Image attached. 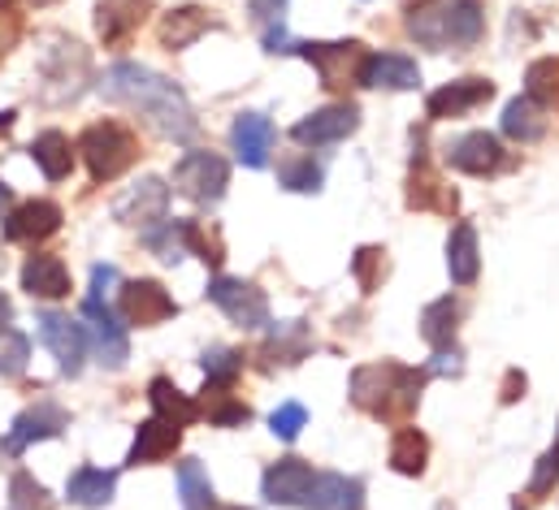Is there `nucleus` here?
<instances>
[{
  "instance_id": "31",
  "label": "nucleus",
  "mask_w": 559,
  "mask_h": 510,
  "mask_svg": "<svg viewBox=\"0 0 559 510\" xmlns=\"http://www.w3.org/2000/svg\"><path fill=\"white\" fill-rule=\"evenodd\" d=\"M147 402H152V411H156L160 420H174L178 428H187V424L200 420V402L187 398L169 377H152V381H147Z\"/></svg>"
},
{
  "instance_id": "1",
  "label": "nucleus",
  "mask_w": 559,
  "mask_h": 510,
  "mask_svg": "<svg viewBox=\"0 0 559 510\" xmlns=\"http://www.w3.org/2000/svg\"><path fill=\"white\" fill-rule=\"evenodd\" d=\"M96 92L109 100V105H122V109H135L143 113L156 134L174 138V143H191L195 138V113H191V100L178 83H169L165 74L147 70V65H135V61H118L100 74Z\"/></svg>"
},
{
  "instance_id": "43",
  "label": "nucleus",
  "mask_w": 559,
  "mask_h": 510,
  "mask_svg": "<svg viewBox=\"0 0 559 510\" xmlns=\"http://www.w3.org/2000/svg\"><path fill=\"white\" fill-rule=\"evenodd\" d=\"M9 510H52V498H48V489L31 472H13V481H9Z\"/></svg>"
},
{
  "instance_id": "51",
  "label": "nucleus",
  "mask_w": 559,
  "mask_h": 510,
  "mask_svg": "<svg viewBox=\"0 0 559 510\" xmlns=\"http://www.w3.org/2000/svg\"><path fill=\"white\" fill-rule=\"evenodd\" d=\"M525 389H530V381H525V373H521V368H512V373L503 377V393H499V398H503V402L512 406L516 398H525Z\"/></svg>"
},
{
  "instance_id": "46",
  "label": "nucleus",
  "mask_w": 559,
  "mask_h": 510,
  "mask_svg": "<svg viewBox=\"0 0 559 510\" xmlns=\"http://www.w3.org/2000/svg\"><path fill=\"white\" fill-rule=\"evenodd\" d=\"M304 424H308V411H304L299 402H282L278 411L270 415V428H274V437H278V441H295Z\"/></svg>"
},
{
  "instance_id": "32",
  "label": "nucleus",
  "mask_w": 559,
  "mask_h": 510,
  "mask_svg": "<svg viewBox=\"0 0 559 510\" xmlns=\"http://www.w3.org/2000/svg\"><path fill=\"white\" fill-rule=\"evenodd\" d=\"M455 329H460V303L447 294V299H433L425 312H420V338L433 347V351H455Z\"/></svg>"
},
{
  "instance_id": "27",
  "label": "nucleus",
  "mask_w": 559,
  "mask_h": 510,
  "mask_svg": "<svg viewBox=\"0 0 559 510\" xmlns=\"http://www.w3.org/2000/svg\"><path fill=\"white\" fill-rule=\"evenodd\" d=\"M22 290L31 299H66L70 294V268L61 255H31L22 264Z\"/></svg>"
},
{
  "instance_id": "15",
  "label": "nucleus",
  "mask_w": 559,
  "mask_h": 510,
  "mask_svg": "<svg viewBox=\"0 0 559 510\" xmlns=\"http://www.w3.org/2000/svg\"><path fill=\"white\" fill-rule=\"evenodd\" d=\"M70 424V415L57 406V402H35V406H26L17 420H13V428L4 433V441H0V450L9 454V459H17L26 446H35V441H48V437H61V428Z\"/></svg>"
},
{
  "instance_id": "40",
  "label": "nucleus",
  "mask_w": 559,
  "mask_h": 510,
  "mask_svg": "<svg viewBox=\"0 0 559 510\" xmlns=\"http://www.w3.org/2000/svg\"><path fill=\"white\" fill-rule=\"evenodd\" d=\"M182 239H187V255H200L209 268H222L226 247H222V234L209 230L204 221H182Z\"/></svg>"
},
{
  "instance_id": "39",
  "label": "nucleus",
  "mask_w": 559,
  "mask_h": 510,
  "mask_svg": "<svg viewBox=\"0 0 559 510\" xmlns=\"http://www.w3.org/2000/svg\"><path fill=\"white\" fill-rule=\"evenodd\" d=\"M200 368H204V385L235 389L239 373H243V351H230V347H209V351L200 355Z\"/></svg>"
},
{
  "instance_id": "10",
  "label": "nucleus",
  "mask_w": 559,
  "mask_h": 510,
  "mask_svg": "<svg viewBox=\"0 0 559 510\" xmlns=\"http://www.w3.org/2000/svg\"><path fill=\"white\" fill-rule=\"evenodd\" d=\"M39 342L52 351L61 377H79L83 360H87V329L79 320H70L66 312H39Z\"/></svg>"
},
{
  "instance_id": "57",
  "label": "nucleus",
  "mask_w": 559,
  "mask_h": 510,
  "mask_svg": "<svg viewBox=\"0 0 559 510\" xmlns=\"http://www.w3.org/2000/svg\"><path fill=\"white\" fill-rule=\"evenodd\" d=\"M516 510H521V507H516Z\"/></svg>"
},
{
  "instance_id": "37",
  "label": "nucleus",
  "mask_w": 559,
  "mask_h": 510,
  "mask_svg": "<svg viewBox=\"0 0 559 510\" xmlns=\"http://www.w3.org/2000/svg\"><path fill=\"white\" fill-rule=\"evenodd\" d=\"M525 96L534 105H543L547 113H559V57H538L530 70H525Z\"/></svg>"
},
{
  "instance_id": "33",
  "label": "nucleus",
  "mask_w": 559,
  "mask_h": 510,
  "mask_svg": "<svg viewBox=\"0 0 559 510\" xmlns=\"http://www.w3.org/2000/svg\"><path fill=\"white\" fill-rule=\"evenodd\" d=\"M31 160L44 169L48 182H61V178H70V169H74V143H70L61 130H44V134L31 143Z\"/></svg>"
},
{
  "instance_id": "28",
  "label": "nucleus",
  "mask_w": 559,
  "mask_h": 510,
  "mask_svg": "<svg viewBox=\"0 0 559 510\" xmlns=\"http://www.w3.org/2000/svg\"><path fill=\"white\" fill-rule=\"evenodd\" d=\"M447 272L455 286H473L477 272H481V252H477V230L468 221H455L451 226V239H447Z\"/></svg>"
},
{
  "instance_id": "48",
  "label": "nucleus",
  "mask_w": 559,
  "mask_h": 510,
  "mask_svg": "<svg viewBox=\"0 0 559 510\" xmlns=\"http://www.w3.org/2000/svg\"><path fill=\"white\" fill-rule=\"evenodd\" d=\"M122 286V277H118V268L114 264H96L92 268V294L87 299H100V303H109V294Z\"/></svg>"
},
{
  "instance_id": "12",
  "label": "nucleus",
  "mask_w": 559,
  "mask_h": 510,
  "mask_svg": "<svg viewBox=\"0 0 559 510\" xmlns=\"http://www.w3.org/2000/svg\"><path fill=\"white\" fill-rule=\"evenodd\" d=\"M442 160H447L451 169H460V173L486 178V173H499V169L508 165V151H503L499 134H490V130H468V134H460V138L447 143Z\"/></svg>"
},
{
  "instance_id": "50",
  "label": "nucleus",
  "mask_w": 559,
  "mask_h": 510,
  "mask_svg": "<svg viewBox=\"0 0 559 510\" xmlns=\"http://www.w3.org/2000/svg\"><path fill=\"white\" fill-rule=\"evenodd\" d=\"M464 373V364H460V351H438L433 355V364H429V377H460Z\"/></svg>"
},
{
  "instance_id": "30",
  "label": "nucleus",
  "mask_w": 559,
  "mask_h": 510,
  "mask_svg": "<svg viewBox=\"0 0 559 510\" xmlns=\"http://www.w3.org/2000/svg\"><path fill=\"white\" fill-rule=\"evenodd\" d=\"M114 494H118V472H100V467H79L66 485V498L83 510L109 507Z\"/></svg>"
},
{
  "instance_id": "22",
  "label": "nucleus",
  "mask_w": 559,
  "mask_h": 510,
  "mask_svg": "<svg viewBox=\"0 0 559 510\" xmlns=\"http://www.w3.org/2000/svg\"><path fill=\"white\" fill-rule=\"evenodd\" d=\"M178 446H182V428H178L174 420L152 415V420H143L140 428H135V441H131L127 467H152V463L169 459Z\"/></svg>"
},
{
  "instance_id": "23",
  "label": "nucleus",
  "mask_w": 559,
  "mask_h": 510,
  "mask_svg": "<svg viewBox=\"0 0 559 510\" xmlns=\"http://www.w3.org/2000/svg\"><path fill=\"white\" fill-rule=\"evenodd\" d=\"M230 147L248 169H265L274 151V122L265 113H239L230 126Z\"/></svg>"
},
{
  "instance_id": "16",
  "label": "nucleus",
  "mask_w": 559,
  "mask_h": 510,
  "mask_svg": "<svg viewBox=\"0 0 559 510\" xmlns=\"http://www.w3.org/2000/svg\"><path fill=\"white\" fill-rule=\"evenodd\" d=\"M356 130H360V109L356 105H325V109L299 118L290 126V138L299 147H330V143H343Z\"/></svg>"
},
{
  "instance_id": "26",
  "label": "nucleus",
  "mask_w": 559,
  "mask_h": 510,
  "mask_svg": "<svg viewBox=\"0 0 559 510\" xmlns=\"http://www.w3.org/2000/svg\"><path fill=\"white\" fill-rule=\"evenodd\" d=\"M147 0H100L96 4V31L105 39V48H122L131 44V35L140 31Z\"/></svg>"
},
{
  "instance_id": "42",
  "label": "nucleus",
  "mask_w": 559,
  "mask_h": 510,
  "mask_svg": "<svg viewBox=\"0 0 559 510\" xmlns=\"http://www.w3.org/2000/svg\"><path fill=\"white\" fill-rule=\"evenodd\" d=\"M386 247H360V252L352 255V277L360 281V290L365 294H373L382 281H386Z\"/></svg>"
},
{
  "instance_id": "53",
  "label": "nucleus",
  "mask_w": 559,
  "mask_h": 510,
  "mask_svg": "<svg viewBox=\"0 0 559 510\" xmlns=\"http://www.w3.org/2000/svg\"><path fill=\"white\" fill-rule=\"evenodd\" d=\"M13 122H17V113H13V109H4V113H0V134H9Z\"/></svg>"
},
{
  "instance_id": "19",
  "label": "nucleus",
  "mask_w": 559,
  "mask_h": 510,
  "mask_svg": "<svg viewBox=\"0 0 559 510\" xmlns=\"http://www.w3.org/2000/svg\"><path fill=\"white\" fill-rule=\"evenodd\" d=\"M61 230V208L52 199H26L4 217V239L9 243H44Z\"/></svg>"
},
{
  "instance_id": "41",
  "label": "nucleus",
  "mask_w": 559,
  "mask_h": 510,
  "mask_svg": "<svg viewBox=\"0 0 559 510\" xmlns=\"http://www.w3.org/2000/svg\"><path fill=\"white\" fill-rule=\"evenodd\" d=\"M143 243H147V252L156 255V259H165V264H178V259L187 255L182 221H165V226H152V230H143Z\"/></svg>"
},
{
  "instance_id": "36",
  "label": "nucleus",
  "mask_w": 559,
  "mask_h": 510,
  "mask_svg": "<svg viewBox=\"0 0 559 510\" xmlns=\"http://www.w3.org/2000/svg\"><path fill=\"white\" fill-rule=\"evenodd\" d=\"M178 498H182V510L217 507L213 481H209V472L200 467V459H182V463H178Z\"/></svg>"
},
{
  "instance_id": "17",
  "label": "nucleus",
  "mask_w": 559,
  "mask_h": 510,
  "mask_svg": "<svg viewBox=\"0 0 559 510\" xmlns=\"http://www.w3.org/2000/svg\"><path fill=\"white\" fill-rule=\"evenodd\" d=\"M490 96H495V83H490V78H455V83L429 92L425 113H429L433 122H451V118H464V113L481 109Z\"/></svg>"
},
{
  "instance_id": "47",
  "label": "nucleus",
  "mask_w": 559,
  "mask_h": 510,
  "mask_svg": "<svg viewBox=\"0 0 559 510\" xmlns=\"http://www.w3.org/2000/svg\"><path fill=\"white\" fill-rule=\"evenodd\" d=\"M17 39H22V13H17V0H0V61L13 52Z\"/></svg>"
},
{
  "instance_id": "2",
  "label": "nucleus",
  "mask_w": 559,
  "mask_h": 510,
  "mask_svg": "<svg viewBox=\"0 0 559 510\" xmlns=\"http://www.w3.org/2000/svg\"><path fill=\"white\" fill-rule=\"evenodd\" d=\"M425 381H429V368H408L400 360H378V364H360L352 373L347 393L365 415L404 428L417 415Z\"/></svg>"
},
{
  "instance_id": "11",
  "label": "nucleus",
  "mask_w": 559,
  "mask_h": 510,
  "mask_svg": "<svg viewBox=\"0 0 559 510\" xmlns=\"http://www.w3.org/2000/svg\"><path fill=\"white\" fill-rule=\"evenodd\" d=\"M408 208L413 212H442V217H451L460 208V195L442 182V173L425 156V134H417V151H413V169H408Z\"/></svg>"
},
{
  "instance_id": "45",
  "label": "nucleus",
  "mask_w": 559,
  "mask_h": 510,
  "mask_svg": "<svg viewBox=\"0 0 559 510\" xmlns=\"http://www.w3.org/2000/svg\"><path fill=\"white\" fill-rule=\"evenodd\" d=\"M556 481H559V437H556V446L538 459V467H534V476H530V498H547V494L556 489Z\"/></svg>"
},
{
  "instance_id": "8",
  "label": "nucleus",
  "mask_w": 559,
  "mask_h": 510,
  "mask_svg": "<svg viewBox=\"0 0 559 510\" xmlns=\"http://www.w3.org/2000/svg\"><path fill=\"white\" fill-rule=\"evenodd\" d=\"M209 303H217L222 312H226V320L230 325H239V329H265L270 325V299H265V290H257L252 281H243V277H213L209 281Z\"/></svg>"
},
{
  "instance_id": "5",
  "label": "nucleus",
  "mask_w": 559,
  "mask_h": 510,
  "mask_svg": "<svg viewBox=\"0 0 559 510\" xmlns=\"http://www.w3.org/2000/svg\"><path fill=\"white\" fill-rule=\"evenodd\" d=\"M79 156L96 182H114L140 160V134L122 122H92L79 134Z\"/></svg>"
},
{
  "instance_id": "18",
  "label": "nucleus",
  "mask_w": 559,
  "mask_h": 510,
  "mask_svg": "<svg viewBox=\"0 0 559 510\" xmlns=\"http://www.w3.org/2000/svg\"><path fill=\"white\" fill-rule=\"evenodd\" d=\"M312 476H317V472H312L304 459H278V463L265 467L261 494H265V502H274V507L304 510V498H308V489H312Z\"/></svg>"
},
{
  "instance_id": "56",
  "label": "nucleus",
  "mask_w": 559,
  "mask_h": 510,
  "mask_svg": "<svg viewBox=\"0 0 559 510\" xmlns=\"http://www.w3.org/2000/svg\"><path fill=\"white\" fill-rule=\"evenodd\" d=\"M209 510H248V507H209Z\"/></svg>"
},
{
  "instance_id": "3",
  "label": "nucleus",
  "mask_w": 559,
  "mask_h": 510,
  "mask_svg": "<svg viewBox=\"0 0 559 510\" xmlns=\"http://www.w3.org/2000/svg\"><path fill=\"white\" fill-rule=\"evenodd\" d=\"M486 31L477 0H425L408 9V35L420 48L447 52V48H473Z\"/></svg>"
},
{
  "instance_id": "14",
  "label": "nucleus",
  "mask_w": 559,
  "mask_h": 510,
  "mask_svg": "<svg viewBox=\"0 0 559 510\" xmlns=\"http://www.w3.org/2000/svg\"><path fill=\"white\" fill-rule=\"evenodd\" d=\"M118 312L127 316V325H140V329H152L169 316H178V303L169 299V290L152 277H135L118 290Z\"/></svg>"
},
{
  "instance_id": "35",
  "label": "nucleus",
  "mask_w": 559,
  "mask_h": 510,
  "mask_svg": "<svg viewBox=\"0 0 559 510\" xmlns=\"http://www.w3.org/2000/svg\"><path fill=\"white\" fill-rule=\"evenodd\" d=\"M425 463H429V437L420 433V428H400L395 433V441H391V467L400 472V476H420L425 472Z\"/></svg>"
},
{
  "instance_id": "4",
  "label": "nucleus",
  "mask_w": 559,
  "mask_h": 510,
  "mask_svg": "<svg viewBox=\"0 0 559 510\" xmlns=\"http://www.w3.org/2000/svg\"><path fill=\"white\" fill-rule=\"evenodd\" d=\"M92 78V52L74 39H52L39 57V100L44 105H70L83 96Z\"/></svg>"
},
{
  "instance_id": "44",
  "label": "nucleus",
  "mask_w": 559,
  "mask_h": 510,
  "mask_svg": "<svg viewBox=\"0 0 559 510\" xmlns=\"http://www.w3.org/2000/svg\"><path fill=\"white\" fill-rule=\"evenodd\" d=\"M31 360V342L17 329H0V377H22Z\"/></svg>"
},
{
  "instance_id": "34",
  "label": "nucleus",
  "mask_w": 559,
  "mask_h": 510,
  "mask_svg": "<svg viewBox=\"0 0 559 510\" xmlns=\"http://www.w3.org/2000/svg\"><path fill=\"white\" fill-rule=\"evenodd\" d=\"M200 415L209 420V424H217V428H243L248 420H252V406L248 402H239L230 389H222V385H204V393H200Z\"/></svg>"
},
{
  "instance_id": "20",
  "label": "nucleus",
  "mask_w": 559,
  "mask_h": 510,
  "mask_svg": "<svg viewBox=\"0 0 559 510\" xmlns=\"http://www.w3.org/2000/svg\"><path fill=\"white\" fill-rule=\"evenodd\" d=\"M270 338L261 347V368H295L299 360H308L312 351V329L304 320H282V325H265Z\"/></svg>"
},
{
  "instance_id": "24",
  "label": "nucleus",
  "mask_w": 559,
  "mask_h": 510,
  "mask_svg": "<svg viewBox=\"0 0 559 510\" xmlns=\"http://www.w3.org/2000/svg\"><path fill=\"white\" fill-rule=\"evenodd\" d=\"M304 510H365V485L343 472H317Z\"/></svg>"
},
{
  "instance_id": "13",
  "label": "nucleus",
  "mask_w": 559,
  "mask_h": 510,
  "mask_svg": "<svg viewBox=\"0 0 559 510\" xmlns=\"http://www.w3.org/2000/svg\"><path fill=\"white\" fill-rule=\"evenodd\" d=\"M165 212H169V186H165V178H140L135 186H127L118 199H114V217L122 221V226H140V230H152V226H160L165 221Z\"/></svg>"
},
{
  "instance_id": "29",
  "label": "nucleus",
  "mask_w": 559,
  "mask_h": 510,
  "mask_svg": "<svg viewBox=\"0 0 559 510\" xmlns=\"http://www.w3.org/2000/svg\"><path fill=\"white\" fill-rule=\"evenodd\" d=\"M547 126H551L547 109H543V105H534L530 96H516V100H508V105H503L499 130H503L512 143H538V138L547 134Z\"/></svg>"
},
{
  "instance_id": "54",
  "label": "nucleus",
  "mask_w": 559,
  "mask_h": 510,
  "mask_svg": "<svg viewBox=\"0 0 559 510\" xmlns=\"http://www.w3.org/2000/svg\"><path fill=\"white\" fill-rule=\"evenodd\" d=\"M9 199H13V191H9V186H4V182H0V212H4V208H9Z\"/></svg>"
},
{
  "instance_id": "38",
  "label": "nucleus",
  "mask_w": 559,
  "mask_h": 510,
  "mask_svg": "<svg viewBox=\"0 0 559 510\" xmlns=\"http://www.w3.org/2000/svg\"><path fill=\"white\" fill-rule=\"evenodd\" d=\"M321 182H325L321 165H317L312 156H304V151L286 156V160L278 165V186H282V191H295V195H317V191H321Z\"/></svg>"
},
{
  "instance_id": "52",
  "label": "nucleus",
  "mask_w": 559,
  "mask_h": 510,
  "mask_svg": "<svg viewBox=\"0 0 559 510\" xmlns=\"http://www.w3.org/2000/svg\"><path fill=\"white\" fill-rule=\"evenodd\" d=\"M9 320H13V303L9 294H0V329H9Z\"/></svg>"
},
{
  "instance_id": "25",
  "label": "nucleus",
  "mask_w": 559,
  "mask_h": 510,
  "mask_svg": "<svg viewBox=\"0 0 559 510\" xmlns=\"http://www.w3.org/2000/svg\"><path fill=\"white\" fill-rule=\"evenodd\" d=\"M360 87H382V92H417L420 70H417V61H413V57H400V52H369Z\"/></svg>"
},
{
  "instance_id": "7",
  "label": "nucleus",
  "mask_w": 559,
  "mask_h": 510,
  "mask_svg": "<svg viewBox=\"0 0 559 510\" xmlns=\"http://www.w3.org/2000/svg\"><path fill=\"white\" fill-rule=\"evenodd\" d=\"M230 186V165L217 156V151H187L178 165H174V191L187 195L191 204H217Z\"/></svg>"
},
{
  "instance_id": "49",
  "label": "nucleus",
  "mask_w": 559,
  "mask_h": 510,
  "mask_svg": "<svg viewBox=\"0 0 559 510\" xmlns=\"http://www.w3.org/2000/svg\"><path fill=\"white\" fill-rule=\"evenodd\" d=\"M248 9H252V17L265 22V26H274V22L286 17V0H248Z\"/></svg>"
},
{
  "instance_id": "6",
  "label": "nucleus",
  "mask_w": 559,
  "mask_h": 510,
  "mask_svg": "<svg viewBox=\"0 0 559 510\" xmlns=\"http://www.w3.org/2000/svg\"><path fill=\"white\" fill-rule=\"evenodd\" d=\"M286 57H304L317 70V78H321L325 92H352L365 78L369 48L360 39H334V44H295L290 39L286 44Z\"/></svg>"
},
{
  "instance_id": "9",
  "label": "nucleus",
  "mask_w": 559,
  "mask_h": 510,
  "mask_svg": "<svg viewBox=\"0 0 559 510\" xmlns=\"http://www.w3.org/2000/svg\"><path fill=\"white\" fill-rule=\"evenodd\" d=\"M83 329H87V342L96 347V360L109 368V373H118V368H127V360H131V338H127V325L114 316V307L109 303H100V299H83Z\"/></svg>"
},
{
  "instance_id": "55",
  "label": "nucleus",
  "mask_w": 559,
  "mask_h": 510,
  "mask_svg": "<svg viewBox=\"0 0 559 510\" xmlns=\"http://www.w3.org/2000/svg\"><path fill=\"white\" fill-rule=\"evenodd\" d=\"M26 4H57V0H26Z\"/></svg>"
},
{
  "instance_id": "21",
  "label": "nucleus",
  "mask_w": 559,
  "mask_h": 510,
  "mask_svg": "<svg viewBox=\"0 0 559 510\" xmlns=\"http://www.w3.org/2000/svg\"><path fill=\"white\" fill-rule=\"evenodd\" d=\"M209 31H217V17H209V9H200V4H178V9L160 13V22H156V39H160V48H169V52L191 48V44H195L200 35H209Z\"/></svg>"
}]
</instances>
